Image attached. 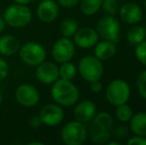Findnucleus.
Masks as SVG:
<instances>
[{
  "label": "nucleus",
  "instance_id": "obj_12",
  "mask_svg": "<svg viewBox=\"0 0 146 145\" xmlns=\"http://www.w3.org/2000/svg\"><path fill=\"white\" fill-rule=\"evenodd\" d=\"M36 77L41 83L52 85L60 77L59 67L55 63L44 61L36 67Z\"/></svg>",
  "mask_w": 146,
  "mask_h": 145
},
{
  "label": "nucleus",
  "instance_id": "obj_4",
  "mask_svg": "<svg viewBox=\"0 0 146 145\" xmlns=\"http://www.w3.org/2000/svg\"><path fill=\"white\" fill-rule=\"evenodd\" d=\"M18 55H19L20 60L25 65L30 67L39 66L47 58L46 49L41 44L37 42H32V41H29L20 46Z\"/></svg>",
  "mask_w": 146,
  "mask_h": 145
},
{
  "label": "nucleus",
  "instance_id": "obj_13",
  "mask_svg": "<svg viewBox=\"0 0 146 145\" xmlns=\"http://www.w3.org/2000/svg\"><path fill=\"white\" fill-rule=\"evenodd\" d=\"M36 13L39 20L44 23L54 22L60 13L58 2L55 0H41L38 4Z\"/></svg>",
  "mask_w": 146,
  "mask_h": 145
},
{
  "label": "nucleus",
  "instance_id": "obj_2",
  "mask_svg": "<svg viewBox=\"0 0 146 145\" xmlns=\"http://www.w3.org/2000/svg\"><path fill=\"white\" fill-rule=\"evenodd\" d=\"M90 127V138L92 143H106L111 135L113 118L108 112H100L92 118Z\"/></svg>",
  "mask_w": 146,
  "mask_h": 145
},
{
  "label": "nucleus",
  "instance_id": "obj_22",
  "mask_svg": "<svg viewBox=\"0 0 146 145\" xmlns=\"http://www.w3.org/2000/svg\"><path fill=\"white\" fill-rule=\"evenodd\" d=\"M102 3V0H82L81 10L87 16L94 15L100 9Z\"/></svg>",
  "mask_w": 146,
  "mask_h": 145
},
{
  "label": "nucleus",
  "instance_id": "obj_32",
  "mask_svg": "<svg viewBox=\"0 0 146 145\" xmlns=\"http://www.w3.org/2000/svg\"><path fill=\"white\" fill-rule=\"evenodd\" d=\"M90 83V91H92V93H100V91H102V85L100 83V79H98V81H92V83Z\"/></svg>",
  "mask_w": 146,
  "mask_h": 145
},
{
  "label": "nucleus",
  "instance_id": "obj_34",
  "mask_svg": "<svg viewBox=\"0 0 146 145\" xmlns=\"http://www.w3.org/2000/svg\"><path fill=\"white\" fill-rule=\"evenodd\" d=\"M16 4H21V5H29L33 0H13Z\"/></svg>",
  "mask_w": 146,
  "mask_h": 145
},
{
  "label": "nucleus",
  "instance_id": "obj_19",
  "mask_svg": "<svg viewBox=\"0 0 146 145\" xmlns=\"http://www.w3.org/2000/svg\"><path fill=\"white\" fill-rule=\"evenodd\" d=\"M130 122V129L134 134L146 137V112H138L132 115Z\"/></svg>",
  "mask_w": 146,
  "mask_h": 145
},
{
  "label": "nucleus",
  "instance_id": "obj_3",
  "mask_svg": "<svg viewBox=\"0 0 146 145\" xmlns=\"http://www.w3.org/2000/svg\"><path fill=\"white\" fill-rule=\"evenodd\" d=\"M3 19L5 20L6 25L11 28H24L30 24L32 20V12L28 5L14 3L4 10Z\"/></svg>",
  "mask_w": 146,
  "mask_h": 145
},
{
  "label": "nucleus",
  "instance_id": "obj_1",
  "mask_svg": "<svg viewBox=\"0 0 146 145\" xmlns=\"http://www.w3.org/2000/svg\"><path fill=\"white\" fill-rule=\"evenodd\" d=\"M51 95L55 103L59 105L69 107L76 105L79 101L80 91L72 81L59 77L54 83H52Z\"/></svg>",
  "mask_w": 146,
  "mask_h": 145
},
{
  "label": "nucleus",
  "instance_id": "obj_7",
  "mask_svg": "<svg viewBox=\"0 0 146 145\" xmlns=\"http://www.w3.org/2000/svg\"><path fill=\"white\" fill-rule=\"evenodd\" d=\"M130 95L129 85L121 79H113L108 85L106 91V97L110 105L117 107L119 105L126 103Z\"/></svg>",
  "mask_w": 146,
  "mask_h": 145
},
{
  "label": "nucleus",
  "instance_id": "obj_11",
  "mask_svg": "<svg viewBox=\"0 0 146 145\" xmlns=\"http://www.w3.org/2000/svg\"><path fill=\"white\" fill-rule=\"evenodd\" d=\"M42 124L46 126H57L63 122L65 118V112L63 107L58 103H49L41 109L39 112Z\"/></svg>",
  "mask_w": 146,
  "mask_h": 145
},
{
  "label": "nucleus",
  "instance_id": "obj_18",
  "mask_svg": "<svg viewBox=\"0 0 146 145\" xmlns=\"http://www.w3.org/2000/svg\"><path fill=\"white\" fill-rule=\"evenodd\" d=\"M116 46L115 43L111 41L104 40L102 42H98L96 44L94 48V56L100 61L110 60L115 55Z\"/></svg>",
  "mask_w": 146,
  "mask_h": 145
},
{
  "label": "nucleus",
  "instance_id": "obj_16",
  "mask_svg": "<svg viewBox=\"0 0 146 145\" xmlns=\"http://www.w3.org/2000/svg\"><path fill=\"white\" fill-rule=\"evenodd\" d=\"M96 114V107L94 103L90 101H83L79 103L74 110V115L76 120L83 123L92 121Z\"/></svg>",
  "mask_w": 146,
  "mask_h": 145
},
{
  "label": "nucleus",
  "instance_id": "obj_9",
  "mask_svg": "<svg viewBox=\"0 0 146 145\" xmlns=\"http://www.w3.org/2000/svg\"><path fill=\"white\" fill-rule=\"evenodd\" d=\"M76 53V45L73 40L63 37L55 42L52 49V56L59 64L69 62L74 58Z\"/></svg>",
  "mask_w": 146,
  "mask_h": 145
},
{
  "label": "nucleus",
  "instance_id": "obj_17",
  "mask_svg": "<svg viewBox=\"0 0 146 145\" xmlns=\"http://www.w3.org/2000/svg\"><path fill=\"white\" fill-rule=\"evenodd\" d=\"M20 41L13 35L5 34L0 36V55L4 57L14 56L20 49Z\"/></svg>",
  "mask_w": 146,
  "mask_h": 145
},
{
  "label": "nucleus",
  "instance_id": "obj_29",
  "mask_svg": "<svg viewBox=\"0 0 146 145\" xmlns=\"http://www.w3.org/2000/svg\"><path fill=\"white\" fill-rule=\"evenodd\" d=\"M28 124H29V126L31 128H39L41 125H42V121H41V118L40 116L38 115H33L31 116L29 118V120H28Z\"/></svg>",
  "mask_w": 146,
  "mask_h": 145
},
{
  "label": "nucleus",
  "instance_id": "obj_5",
  "mask_svg": "<svg viewBox=\"0 0 146 145\" xmlns=\"http://www.w3.org/2000/svg\"><path fill=\"white\" fill-rule=\"evenodd\" d=\"M78 71L84 79L88 83L100 79L104 73V65L96 56H85L80 60Z\"/></svg>",
  "mask_w": 146,
  "mask_h": 145
},
{
  "label": "nucleus",
  "instance_id": "obj_6",
  "mask_svg": "<svg viewBox=\"0 0 146 145\" xmlns=\"http://www.w3.org/2000/svg\"><path fill=\"white\" fill-rule=\"evenodd\" d=\"M88 130L83 122L70 121L64 125L61 131L62 141L67 145H82L87 140Z\"/></svg>",
  "mask_w": 146,
  "mask_h": 145
},
{
  "label": "nucleus",
  "instance_id": "obj_31",
  "mask_svg": "<svg viewBox=\"0 0 146 145\" xmlns=\"http://www.w3.org/2000/svg\"><path fill=\"white\" fill-rule=\"evenodd\" d=\"M80 0H57L58 4L66 8H73L78 5Z\"/></svg>",
  "mask_w": 146,
  "mask_h": 145
},
{
  "label": "nucleus",
  "instance_id": "obj_24",
  "mask_svg": "<svg viewBox=\"0 0 146 145\" xmlns=\"http://www.w3.org/2000/svg\"><path fill=\"white\" fill-rule=\"evenodd\" d=\"M115 114H116V117L118 118L120 121L127 122L132 117L133 111L129 105H127L126 103H123V105H119L116 107Z\"/></svg>",
  "mask_w": 146,
  "mask_h": 145
},
{
  "label": "nucleus",
  "instance_id": "obj_30",
  "mask_svg": "<svg viewBox=\"0 0 146 145\" xmlns=\"http://www.w3.org/2000/svg\"><path fill=\"white\" fill-rule=\"evenodd\" d=\"M128 145H146V138L143 136L136 135L134 137H131L130 139L127 141Z\"/></svg>",
  "mask_w": 146,
  "mask_h": 145
},
{
  "label": "nucleus",
  "instance_id": "obj_25",
  "mask_svg": "<svg viewBox=\"0 0 146 145\" xmlns=\"http://www.w3.org/2000/svg\"><path fill=\"white\" fill-rule=\"evenodd\" d=\"M135 57L142 65L146 66V41H142L136 45L135 48Z\"/></svg>",
  "mask_w": 146,
  "mask_h": 145
},
{
  "label": "nucleus",
  "instance_id": "obj_23",
  "mask_svg": "<svg viewBox=\"0 0 146 145\" xmlns=\"http://www.w3.org/2000/svg\"><path fill=\"white\" fill-rule=\"evenodd\" d=\"M59 73L61 79L72 81L77 75V67L71 61L62 63L61 66L59 67Z\"/></svg>",
  "mask_w": 146,
  "mask_h": 145
},
{
  "label": "nucleus",
  "instance_id": "obj_20",
  "mask_svg": "<svg viewBox=\"0 0 146 145\" xmlns=\"http://www.w3.org/2000/svg\"><path fill=\"white\" fill-rule=\"evenodd\" d=\"M127 41L132 45H137L144 41L146 37V30L142 26H133L127 32Z\"/></svg>",
  "mask_w": 146,
  "mask_h": 145
},
{
  "label": "nucleus",
  "instance_id": "obj_8",
  "mask_svg": "<svg viewBox=\"0 0 146 145\" xmlns=\"http://www.w3.org/2000/svg\"><path fill=\"white\" fill-rule=\"evenodd\" d=\"M96 32L104 40L117 43L120 39V26L112 16H104L96 24Z\"/></svg>",
  "mask_w": 146,
  "mask_h": 145
},
{
  "label": "nucleus",
  "instance_id": "obj_10",
  "mask_svg": "<svg viewBox=\"0 0 146 145\" xmlns=\"http://www.w3.org/2000/svg\"><path fill=\"white\" fill-rule=\"evenodd\" d=\"M15 99L24 107H33L40 101V93L37 87L30 83H22L16 89Z\"/></svg>",
  "mask_w": 146,
  "mask_h": 145
},
{
  "label": "nucleus",
  "instance_id": "obj_26",
  "mask_svg": "<svg viewBox=\"0 0 146 145\" xmlns=\"http://www.w3.org/2000/svg\"><path fill=\"white\" fill-rule=\"evenodd\" d=\"M102 7L108 14H114L119 10L118 0H102Z\"/></svg>",
  "mask_w": 146,
  "mask_h": 145
},
{
  "label": "nucleus",
  "instance_id": "obj_27",
  "mask_svg": "<svg viewBox=\"0 0 146 145\" xmlns=\"http://www.w3.org/2000/svg\"><path fill=\"white\" fill-rule=\"evenodd\" d=\"M137 89L141 97L146 99V71H142L137 77Z\"/></svg>",
  "mask_w": 146,
  "mask_h": 145
},
{
  "label": "nucleus",
  "instance_id": "obj_35",
  "mask_svg": "<svg viewBox=\"0 0 146 145\" xmlns=\"http://www.w3.org/2000/svg\"><path fill=\"white\" fill-rule=\"evenodd\" d=\"M28 145H44V142H42V141H31L28 143Z\"/></svg>",
  "mask_w": 146,
  "mask_h": 145
},
{
  "label": "nucleus",
  "instance_id": "obj_37",
  "mask_svg": "<svg viewBox=\"0 0 146 145\" xmlns=\"http://www.w3.org/2000/svg\"><path fill=\"white\" fill-rule=\"evenodd\" d=\"M2 101H3V97H2V93H0V105H1Z\"/></svg>",
  "mask_w": 146,
  "mask_h": 145
},
{
  "label": "nucleus",
  "instance_id": "obj_39",
  "mask_svg": "<svg viewBox=\"0 0 146 145\" xmlns=\"http://www.w3.org/2000/svg\"><path fill=\"white\" fill-rule=\"evenodd\" d=\"M39 1H41V0H39Z\"/></svg>",
  "mask_w": 146,
  "mask_h": 145
},
{
  "label": "nucleus",
  "instance_id": "obj_15",
  "mask_svg": "<svg viewBox=\"0 0 146 145\" xmlns=\"http://www.w3.org/2000/svg\"><path fill=\"white\" fill-rule=\"evenodd\" d=\"M119 15L120 18L127 24L134 25L141 21L143 16V12L141 7L136 3L133 2H127L123 4L119 8Z\"/></svg>",
  "mask_w": 146,
  "mask_h": 145
},
{
  "label": "nucleus",
  "instance_id": "obj_36",
  "mask_svg": "<svg viewBox=\"0 0 146 145\" xmlns=\"http://www.w3.org/2000/svg\"><path fill=\"white\" fill-rule=\"evenodd\" d=\"M108 144H110V145H119L120 143H119V142H115V141H113V142H108Z\"/></svg>",
  "mask_w": 146,
  "mask_h": 145
},
{
  "label": "nucleus",
  "instance_id": "obj_21",
  "mask_svg": "<svg viewBox=\"0 0 146 145\" xmlns=\"http://www.w3.org/2000/svg\"><path fill=\"white\" fill-rule=\"evenodd\" d=\"M77 30H78V23L73 18H70V17L65 18V19L61 22L60 31H61L62 35L64 37L71 38V37H73L75 35Z\"/></svg>",
  "mask_w": 146,
  "mask_h": 145
},
{
  "label": "nucleus",
  "instance_id": "obj_33",
  "mask_svg": "<svg viewBox=\"0 0 146 145\" xmlns=\"http://www.w3.org/2000/svg\"><path fill=\"white\" fill-rule=\"evenodd\" d=\"M5 27H6L5 20L3 19V17H1V16H0V35H1L2 32L4 31V29H5Z\"/></svg>",
  "mask_w": 146,
  "mask_h": 145
},
{
  "label": "nucleus",
  "instance_id": "obj_38",
  "mask_svg": "<svg viewBox=\"0 0 146 145\" xmlns=\"http://www.w3.org/2000/svg\"><path fill=\"white\" fill-rule=\"evenodd\" d=\"M144 5H145V9H146V0H144Z\"/></svg>",
  "mask_w": 146,
  "mask_h": 145
},
{
  "label": "nucleus",
  "instance_id": "obj_14",
  "mask_svg": "<svg viewBox=\"0 0 146 145\" xmlns=\"http://www.w3.org/2000/svg\"><path fill=\"white\" fill-rule=\"evenodd\" d=\"M74 37V43L76 46L83 49H88L96 46L98 42V34L96 30L90 27H84L78 29Z\"/></svg>",
  "mask_w": 146,
  "mask_h": 145
},
{
  "label": "nucleus",
  "instance_id": "obj_28",
  "mask_svg": "<svg viewBox=\"0 0 146 145\" xmlns=\"http://www.w3.org/2000/svg\"><path fill=\"white\" fill-rule=\"evenodd\" d=\"M9 73V66L8 63L4 60L3 58L0 57V81L5 79Z\"/></svg>",
  "mask_w": 146,
  "mask_h": 145
}]
</instances>
